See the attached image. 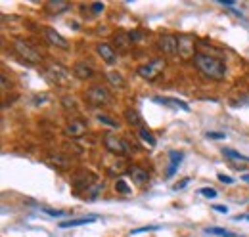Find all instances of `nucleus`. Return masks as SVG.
<instances>
[{
	"mask_svg": "<svg viewBox=\"0 0 249 237\" xmlns=\"http://www.w3.org/2000/svg\"><path fill=\"white\" fill-rule=\"evenodd\" d=\"M194 65L197 67V71L209 79V81H222L226 77V65L224 61H220L215 56H209V54H203V52H197L196 58H194Z\"/></svg>",
	"mask_w": 249,
	"mask_h": 237,
	"instance_id": "1",
	"label": "nucleus"
},
{
	"mask_svg": "<svg viewBox=\"0 0 249 237\" xmlns=\"http://www.w3.org/2000/svg\"><path fill=\"white\" fill-rule=\"evenodd\" d=\"M46 75H48V79H50L56 86H63V88L69 86V85H71V79H73L71 71L65 69L60 63H50V65H46Z\"/></svg>",
	"mask_w": 249,
	"mask_h": 237,
	"instance_id": "2",
	"label": "nucleus"
},
{
	"mask_svg": "<svg viewBox=\"0 0 249 237\" xmlns=\"http://www.w3.org/2000/svg\"><path fill=\"white\" fill-rule=\"evenodd\" d=\"M104 148L107 149L109 153H113V155H119V157H128L132 153L130 146L124 142L123 138H119L115 134H109V132L104 134Z\"/></svg>",
	"mask_w": 249,
	"mask_h": 237,
	"instance_id": "3",
	"label": "nucleus"
},
{
	"mask_svg": "<svg viewBox=\"0 0 249 237\" xmlns=\"http://www.w3.org/2000/svg\"><path fill=\"white\" fill-rule=\"evenodd\" d=\"M165 65H167V61L163 58H154L152 61H148L146 65H140V67L136 69V73H138L144 81H156L157 77L165 71Z\"/></svg>",
	"mask_w": 249,
	"mask_h": 237,
	"instance_id": "4",
	"label": "nucleus"
},
{
	"mask_svg": "<svg viewBox=\"0 0 249 237\" xmlns=\"http://www.w3.org/2000/svg\"><path fill=\"white\" fill-rule=\"evenodd\" d=\"M14 52H16L19 58L23 59V61H27V63H33V65L42 63V54H40V52H36V50L33 48L29 42H23V40H14Z\"/></svg>",
	"mask_w": 249,
	"mask_h": 237,
	"instance_id": "5",
	"label": "nucleus"
},
{
	"mask_svg": "<svg viewBox=\"0 0 249 237\" xmlns=\"http://www.w3.org/2000/svg\"><path fill=\"white\" fill-rule=\"evenodd\" d=\"M85 98H87V102H89L92 107H102V105H107V103L111 102V94H109V90L104 88L102 85H94V86H90V88L87 90Z\"/></svg>",
	"mask_w": 249,
	"mask_h": 237,
	"instance_id": "6",
	"label": "nucleus"
},
{
	"mask_svg": "<svg viewBox=\"0 0 249 237\" xmlns=\"http://www.w3.org/2000/svg\"><path fill=\"white\" fill-rule=\"evenodd\" d=\"M157 48L165 56H175V54H178V38L175 34H161L157 40Z\"/></svg>",
	"mask_w": 249,
	"mask_h": 237,
	"instance_id": "7",
	"label": "nucleus"
},
{
	"mask_svg": "<svg viewBox=\"0 0 249 237\" xmlns=\"http://www.w3.org/2000/svg\"><path fill=\"white\" fill-rule=\"evenodd\" d=\"M63 132H65V136H67V138H71V140L83 138V136H85V132H87V122H85V120H81V118H71V120L65 124Z\"/></svg>",
	"mask_w": 249,
	"mask_h": 237,
	"instance_id": "8",
	"label": "nucleus"
},
{
	"mask_svg": "<svg viewBox=\"0 0 249 237\" xmlns=\"http://www.w3.org/2000/svg\"><path fill=\"white\" fill-rule=\"evenodd\" d=\"M196 44H194V38L188 36V34H180L178 36V56L182 59H194L196 58Z\"/></svg>",
	"mask_w": 249,
	"mask_h": 237,
	"instance_id": "9",
	"label": "nucleus"
},
{
	"mask_svg": "<svg viewBox=\"0 0 249 237\" xmlns=\"http://www.w3.org/2000/svg\"><path fill=\"white\" fill-rule=\"evenodd\" d=\"M42 34H44V38H46L48 44H52V46H56V48H60V50H69V42H67L56 29H52V27H42Z\"/></svg>",
	"mask_w": 249,
	"mask_h": 237,
	"instance_id": "10",
	"label": "nucleus"
},
{
	"mask_svg": "<svg viewBox=\"0 0 249 237\" xmlns=\"http://www.w3.org/2000/svg\"><path fill=\"white\" fill-rule=\"evenodd\" d=\"M96 52H98V56L104 59L107 65H115V63H117V52L113 50L111 44H107V42H100V44L96 46Z\"/></svg>",
	"mask_w": 249,
	"mask_h": 237,
	"instance_id": "11",
	"label": "nucleus"
},
{
	"mask_svg": "<svg viewBox=\"0 0 249 237\" xmlns=\"http://www.w3.org/2000/svg\"><path fill=\"white\" fill-rule=\"evenodd\" d=\"M113 42L117 44V50H119V52H128V50H130V46L134 44V40H132L130 33H124V31H119V33H115V36H113Z\"/></svg>",
	"mask_w": 249,
	"mask_h": 237,
	"instance_id": "12",
	"label": "nucleus"
},
{
	"mask_svg": "<svg viewBox=\"0 0 249 237\" xmlns=\"http://www.w3.org/2000/svg\"><path fill=\"white\" fill-rule=\"evenodd\" d=\"M73 75H75L77 79H81V81H89V79L94 77L92 65H89L87 61H79V63H75V67H73Z\"/></svg>",
	"mask_w": 249,
	"mask_h": 237,
	"instance_id": "13",
	"label": "nucleus"
},
{
	"mask_svg": "<svg viewBox=\"0 0 249 237\" xmlns=\"http://www.w3.org/2000/svg\"><path fill=\"white\" fill-rule=\"evenodd\" d=\"M46 14H50V16H60L63 12H67V10H71V2H63V0H50V2H46Z\"/></svg>",
	"mask_w": 249,
	"mask_h": 237,
	"instance_id": "14",
	"label": "nucleus"
},
{
	"mask_svg": "<svg viewBox=\"0 0 249 237\" xmlns=\"http://www.w3.org/2000/svg\"><path fill=\"white\" fill-rule=\"evenodd\" d=\"M154 102H156V103H163V105H169V107H175V109L190 111V105H188L186 102L178 100V98H163V96H154Z\"/></svg>",
	"mask_w": 249,
	"mask_h": 237,
	"instance_id": "15",
	"label": "nucleus"
},
{
	"mask_svg": "<svg viewBox=\"0 0 249 237\" xmlns=\"http://www.w3.org/2000/svg\"><path fill=\"white\" fill-rule=\"evenodd\" d=\"M128 174H130V178H132V182H136L138 186H142V184H146V182L150 180L148 170H144L142 167H136V165H132V167L128 169Z\"/></svg>",
	"mask_w": 249,
	"mask_h": 237,
	"instance_id": "16",
	"label": "nucleus"
},
{
	"mask_svg": "<svg viewBox=\"0 0 249 237\" xmlns=\"http://www.w3.org/2000/svg\"><path fill=\"white\" fill-rule=\"evenodd\" d=\"M98 218L96 216H85V218H73V220H65V222H60V228L62 230H67V228H75V226H85V224H92Z\"/></svg>",
	"mask_w": 249,
	"mask_h": 237,
	"instance_id": "17",
	"label": "nucleus"
},
{
	"mask_svg": "<svg viewBox=\"0 0 249 237\" xmlns=\"http://www.w3.org/2000/svg\"><path fill=\"white\" fill-rule=\"evenodd\" d=\"M106 79H107V83L113 86V88H124V77L121 73H115V71H109V73H106Z\"/></svg>",
	"mask_w": 249,
	"mask_h": 237,
	"instance_id": "18",
	"label": "nucleus"
},
{
	"mask_svg": "<svg viewBox=\"0 0 249 237\" xmlns=\"http://www.w3.org/2000/svg\"><path fill=\"white\" fill-rule=\"evenodd\" d=\"M169 159H171V165H169L167 176H173V174H175V170H177V167H178V165H180V161L184 159V155H182L180 151H171V153H169Z\"/></svg>",
	"mask_w": 249,
	"mask_h": 237,
	"instance_id": "19",
	"label": "nucleus"
},
{
	"mask_svg": "<svg viewBox=\"0 0 249 237\" xmlns=\"http://www.w3.org/2000/svg\"><path fill=\"white\" fill-rule=\"evenodd\" d=\"M220 151H222V155H224L226 159H230V161H244V163H249L248 155H244V153H240V151H234V149H230V148H224V149H220Z\"/></svg>",
	"mask_w": 249,
	"mask_h": 237,
	"instance_id": "20",
	"label": "nucleus"
},
{
	"mask_svg": "<svg viewBox=\"0 0 249 237\" xmlns=\"http://www.w3.org/2000/svg\"><path fill=\"white\" fill-rule=\"evenodd\" d=\"M124 118H126L128 124L142 128V117H140V113H138L136 109H126V111H124Z\"/></svg>",
	"mask_w": 249,
	"mask_h": 237,
	"instance_id": "21",
	"label": "nucleus"
},
{
	"mask_svg": "<svg viewBox=\"0 0 249 237\" xmlns=\"http://www.w3.org/2000/svg\"><path fill=\"white\" fill-rule=\"evenodd\" d=\"M48 161H50L52 165H56L58 169H69V159L60 155V153H52V155L48 157Z\"/></svg>",
	"mask_w": 249,
	"mask_h": 237,
	"instance_id": "22",
	"label": "nucleus"
},
{
	"mask_svg": "<svg viewBox=\"0 0 249 237\" xmlns=\"http://www.w3.org/2000/svg\"><path fill=\"white\" fill-rule=\"evenodd\" d=\"M138 134H140V138L150 146V148H156V138H154V134L146 128V126H142V128H138Z\"/></svg>",
	"mask_w": 249,
	"mask_h": 237,
	"instance_id": "23",
	"label": "nucleus"
},
{
	"mask_svg": "<svg viewBox=\"0 0 249 237\" xmlns=\"http://www.w3.org/2000/svg\"><path fill=\"white\" fill-rule=\"evenodd\" d=\"M205 234L217 236V237H238L236 234H232V232H228V230H224V228H207Z\"/></svg>",
	"mask_w": 249,
	"mask_h": 237,
	"instance_id": "24",
	"label": "nucleus"
},
{
	"mask_svg": "<svg viewBox=\"0 0 249 237\" xmlns=\"http://www.w3.org/2000/svg\"><path fill=\"white\" fill-rule=\"evenodd\" d=\"M96 118L102 122V124H106V126H109V128H117L119 126V122L117 120H113L111 117H107V115H104V113H98Z\"/></svg>",
	"mask_w": 249,
	"mask_h": 237,
	"instance_id": "25",
	"label": "nucleus"
},
{
	"mask_svg": "<svg viewBox=\"0 0 249 237\" xmlns=\"http://www.w3.org/2000/svg\"><path fill=\"white\" fill-rule=\"evenodd\" d=\"M199 195H203L207 199H213V197H217V189H213V187H201L199 189Z\"/></svg>",
	"mask_w": 249,
	"mask_h": 237,
	"instance_id": "26",
	"label": "nucleus"
},
{
	"mask_svg": "<svg viewBox=\"0 0 249 237\" xmlns=\"http://www.w3.org/2000/svg\"><path fill=\"white\" fill-rule=\"evenodd\" d=\"M115 189H117L119 193H130V187L126 186L124 180H117V182H115Z\"/></svg>",
	"mask_w": 249,
	"mask_h": 237,
	"instance_id": "27",
	"label": "nucleus"
},
{
	"mask_svg": "<svg viewBox=\"0 0 249 237\" xmlns=\"http://www.w3.org/2000/svg\"><path fill=\"white\" fill-rule=\"evenodd\" d=\"M207 138H211V140H224L226 134L224 132H207Z\"/></svg>",
	"mask_w": 249,
	"mask_h": 237,
	"instance_id": "28",
	"label": "nucleus"
},
{
	"mask_svg": "<svg viewBox=\"0 0 249 237\" xmlns=\"http://www.w3.org/2000/svg\"><path fill=\"white\" fill-rule=\"evenodd\" d=\"M217 178H218V180H220V182H222V184H226V186H230V184H234V180H232V178H230V176H226V174H222V172H220V174H217Z\"/></svg>",
	"mask_w": 249,
	"mask_h": 237,
	"instance_id": "29",
	"label": "nucleus"
},
{
	"mask_svg": "<svg viewBox=\"0 0 249 237\" xmlns=\"http://www.w3.org/2000/svg\"><path fill=\"white\" fill-rule=\"evenodd\" d=\"M104 8H106V6H104L102 2H94V4H92V14H102V12H104Z\"/></svg>",
	"mask_w": 249,
	"mask_h": 237,
	"instance_id": "30",
	"label": "nucleus"
},
{
	"mask_svg": "<svg viewBox=\"0 0 249 237\" xmlns=\"http://www.w3.org/2000/svg\"><path fill=\"white\" fill-rule=\"evenodd\" d=\"M42 210H44L48 216H63V214H65L62 210H52V208H42Z\"/></svg>",
	"mask_w": 249,
	"mask_h": 237,
	"instance_id": "31",
	"label": "nucleus"
},
{
	"mask_svg": "<svg viewBox=\"0 0 249 237\" xmlns=\"http://www.w3.org/2000/svg\"><path fill=\"white\" fill-rule=\"evenodd\" d=\"M188 184H190V178H184V180H180V184L175 186V189H177V191H178V189H184Z\"/></svg>",
	"mask_w": 249,
	"mask_h": 237,
	"instance_id": "32",
	"label": "nucleus"
},
{
	"mask_svg": "<svg viewBox=\"0 0 249 237\" xmlns=\"http://www.w3.org/2000/svg\"><path fill=\"white\" fill-rule=\"evenodd\" d=\"M154 230H157L156 226H146V228H140V230H134L132 234L136 236V234H142V232H154Z\"/></svg>",
	"mask_w": 249,
	"mask_h": 237,
	"instance_id": "33",
	"label": "nucleus"
},
{
	"mask_svg": "<svg viewBox=\"0 0 249 237\" xmlns=\"http://www.w3.org/2000/svg\"><path fill=\"white\" fill-rule=\"evenodd\" d=\"M213 208L218 210V212H222V214H226V212H228V208L224 207V205H213Z\"/></svg>",
	"mask_w": 249,
	"mask_h": 237,
	"instance_id": "34",
	"label": "nucleus"
},
{
	"mask_svg": "<svg viewBox=\"0 0 249 237\" xmlns=\"http://www.w3.org/2000/svg\"><path fill=\"white\" fill-rule=\"evenodd\" d=\"M242 180H244V182H248V184H249V174H244V176H242Z\"/></svg>",
	"mask_w": 249,
	"mask_h": 237,
	"instance_id": "35",
	"label": "nucleus"
}]
</instances>
